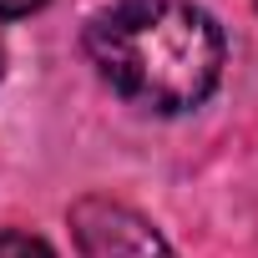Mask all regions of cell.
<instances>
[{
	"label": "cell",
	"mask_w": 258,
	"mask_h": 258,
	"mask_svg": "<svg viewBox=\"0 0 258 258\" xmlns=\"http://www.w3.org/2000/svg\"><path fill=\"white\" fill-rule=\"evenodd\" d=\"M86 56L142 111H187L223 76V31L192 0H121L91 16Z\"/></svg>",
	"instance_id": "obj_1"
},
{
	"label": "cell",
	"mask_w": 258,
	"mask_h": 258,
	"mask_svg": "<svg viewBox=\"0 0 258 258\" xmlns=\"http://www.w3.org/2000/svg\"><path fill=\"white\" fill-rule=\"evenodd\" d=\"M71 238L81 258H177L167 238L137 208L101 198V192L71 203Z\"/></svg>",
	"instance_id": "obj_2"
},
{
	"label": "cell",
	"mask_w": 258,
	"mask_h": 258,
	"mask_svg": "<svg viewBox=\"0 0 258 258\" xmlns=\"http://www.w3.org/2000/svg\"><path fill=\"white\" fill-rule=\"evenodd\" d=\"M0 258H56V253L31 233H0Z\"/></svg>",
	"instance_id": "obj_3"
},
{
	"label": "cell",
	"mask_w": 258,
	"mask_h": 258,
	"mask_svg": "<svg viewBox=\"0 0 258 258\" xmlns=\"http://www.w3.org/2000/svg\"><path fill=\"white\" fill-rule=\"evenodd\" d=\"M46 0H0V21H16V16H31V11H41Z\"/></svg>",
	"instance_id": "obj_4"
},
{
	"label": "cell",
	"mask_w": 258,
	"mask_h": 258,
	"mask_svg": "<svg viewBox=\"0 0 258 258\" xmlns=\"http://www.w3.org/2000/svg\"><path fill=\"white\" fill-rule=\"evenodd\" d=\"M0 71H6V46H0Z\"/></svg>",
	"instance_id": "obj_5"
}]
</instances>
